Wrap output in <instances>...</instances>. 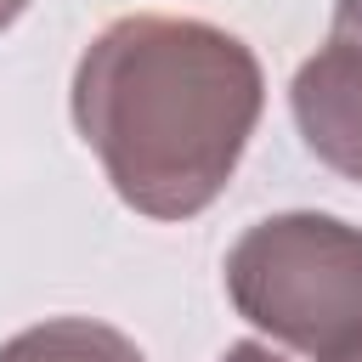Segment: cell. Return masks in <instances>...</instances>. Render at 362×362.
<instances>
[{"mask_svg": "<svg viewBox=\"0 0 362 362\" xmlns=\"http://www.w3.org/2000/svg\"><path fill=\"white\" fill-rule=\"evenodd\" d=\"M68 107L124 209L192 221L238 175L266 74L238 34L204 17L136 11L79 51Z\"/></svg>", "mask_w": 362, "mask_h": 362, "instance_id": "6da1fadb", "label": "cell"}, {"mask_svg": "<svg viewBox=\"0 0 362 362\" xmlns=\"http://www.w3.org/2000/svg\"><path fill=\"white\" fill-rule=\"evenodd\" d=\"M232 311L288 351L334 356L362 339V226L322 209H283L226 249Z\"/></svg>", "mask_w": 362, "mask_h": 362, "instance_id": "7a4b0ae2", "label": "cell"}, {"mask_svg": "<svg viewBox=\"0 0 362 362\" xmlns=\"http://www.w3.org/2000/svg\"><path fill=\"white\" fill-rule=\"evenodd\" d=\"M288 107L317 164L362 187V45L328 34V45L294 68Z\"/></svg>", "mask_w": 362, "mask_h": 362, "instance_id": "3957f363", "label": "cell"}, {"mask_svg": "<svg viewBox=\"0 0 362 362\" xmlns=\"http://www.w3.org/2000/svg\"><path fill=\"white\" fill-rule=\"evenodd\" d=\"M0 362H147L130 334L96 317H45L0 345Z\"/></svg>", "mask_w": 362, "mask_h": 362, "instance_id": "277c9868", "label": "cell"}, {"mask_svg": "<svg viewBox=\"0 0 362 362\" xmlns=\"http://www.w3.org/2000/svg\"><path fill=\"white\" fill-rule=\"evenodd\" d=\"M334 34L362 45V0H334Z\"/></svg>", "mask_w": 362, "mask_h": 362, "instance_id": "5b68a950", "label": "cell"}, {"mask_svg": "<svg viewBox=\"0 0 362 362\" xmlns=\"http://www.w3.org/2000/svg\"><path fill=\"white\" fill-rule=\"evenodd\" d=\"M221 362H283V356L272 345H260V339H238V345L221 351Z\"/></svg>", "mask_w": 362, "mask_h": 362, "instance_id": "8992f818", "label": "cell"}, {"mask_svg": "<svg viewBox=\"0 0 362 362\" xmlns=\"http://www.w3.org/2000/svg\"><path fill=\"white\" fill-rule=\"evenodd\" d=\"M23 11H28V0H0V34H6V28H11Z\"/></svg>", "mask_w": 362, "mask_h": 362, "instance_id": "52a82bcc", "label": "cell"}, {"mask_svg": "<svg viewBox=\"0 0 362 362\" xmlns=\"http://www.w3.org/2000/svg\"><path fill=\"white\" fill-rule=\"evenodd\" d=\"M322 362H362V339H351L345 351H334V356H322Z\"/></svg>", "mask_w": 362, "mask_h": 362, "instance_id": "ba28073f", "label": "cell"}]
</instances>
